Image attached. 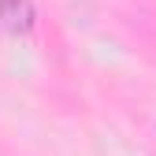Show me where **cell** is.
<instances>
[{
    "instance_id": "1",
    "label": "cell",
    "mask_w": 156,
    "mask_h": 156,
    "mask_svg": "<svg viewBox=\"0 0 156 156\" xmlns=\"http://www.w3.org/2000/svg\"><path fill=\"white\" fill-rule=\"evenodd\" d=\"M37 23V11L30 0H0V26L8 34H30Z\"/></svg>"
}]
</instances>
